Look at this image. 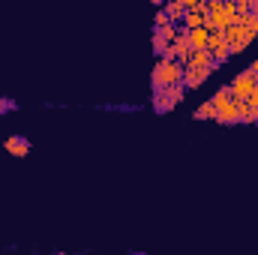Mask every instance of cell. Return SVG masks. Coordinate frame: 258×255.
<instances>
[{"label":"cell","mask_w":258,"mask_h":255,"mask_svg":"<svg viewBox=\"0 0 258 255\" xmlns=\"http://www.w3.org/2000/svg\"><path fill=\"white\" fill-rule=\"evenodd\" d=\"M183 72H186V66L177 63V60H159V63L153 66V72H150V87H153V93H156V90H165V87H171V84H177V81H183Z\"/></svg>","instance_id":"1"},{"label":"cell","mask_w":258,"mask_h":255,"mask_svg":"<svg viewBox=\"0 0 258 255\" xmlns=\"http://www.w3.org/2000/svg\"><path fill=\"white\" fill-rule=\"evenodd\" d=\"M255 90H258V78L249 72V69H243V72L231 81V93H234V99H237V102H249Z\"/></svg>","instance_id":"2"},{"label":"cell","mask_w":258,"mask_h":255,"mask_svg":"<svg viewBox=\"0 0 258 255\" xmlns=\"http://www.w3.org/2000/svg\"><path fill=\"white\" fill-rule=\"evenodd\" d=\"M225 39H228V51L231 54H240L243 48H249V42L255 39V33H249V27L243 24V27H228Z\"/></svg>","instance_id":"3"},{"label":"cell","mask_w":258,"mask_h":255,"mask_svg":"<svg viewBox=\"0 0 258 255\" xmlns=\"http://www.w3.org/2000/svg\"><path fill=\"white\" fill-rule=\"evenodd\" d=\"M213 108H216V123H243V108H240V102H213Z\"/></svg>","instance_id":"4"},{"label":"cell","mask_w":258,"mask_h":255,"mask_svg":"<svg viewBox=\"0 0 258 255\" xmlns=\"http://www.w3.org/2000/svg\"><path fill=\"white\" fill-rule=\"evenodd\" d=\"M30 138L27 135H9L6 141H3V150L9 153V156H18V159H24L27 153H30Z\"/></svg>","instance_id":"5"},{"label":"cell","mask_w":258,"mask_h":255,"mask_svg":"<svg viewBox=\"0 0 258 255\" xmlns=\"http://www.w3.org/2000/svg\"><path fill=\"white\" fill-rule=\"evenodd\" d=\"M210 75H213L210 69H195V66H186V72H183V87H186V90H195V87H201Z\"/></svg>","instance_id":"6"},{"label":"cell","mask_w":258,"mask_h":255,"mask_svg":"<svg viewBox=\"0 0 258 255\" xmlns=\"http://www.w3.org/2000/svg\"><path fill=\"white\" fill-rule=\"evenodd\" d=\"M150 105H153V111H156V114H168L177 102L171 99V93H168V90H156V93L150 96Z\"/></svg>","instance_id":"7"},{"label":"cell","mask_w":258,"mask_h":255,"mask_svg":"<svg viewBox=\"0 0 258 255\" xmlns=\"http://www.w3.org/2000/svg\"><path fill=\"white\" fill-rule=\"evenodd\" d=\"M162 9H165V15H168L174 24H180L183 15H186V3H183V0H171V3H165Z\"/></svg>","instance_id":"8"},{"label":"cell","mask_w":258,"mask_h":255,"mask_svg":"<svg viewBox=\"0 0 258 255\" xmlns=\"http://www.w3.org/2000/svg\"><path fill=\"white\" fill-rule=\"evenodd\" d=\"M189 42H192L195 51H204V48H207V42H210V33H207L204 27H198V30H189Z\"/></svg>","instance_id":"9"},{"label":"cell","mask_w":258,"mask_h":255,"mask_svg":"<svg viewBox=\"0 0 258 255\" xmlns=\"http://www.w3.org/2000/svg\"><path fill=\"white\" fill-rule=\"evenodd\" d=\"M192 117H195V120H216V108H213V102H204V105H198Z\"/></svg>","instance_id":"10"},{"label":"cell","mask_w":258,"mask_h":255,"mask_svg":"<svg viewBox=\"0 0 258 255\" xmlns=\"http://www.w3.org/2000/svg\"><path fill=\"white\" fill-rule=\"evenodd\" d=\"M168 24H174V21L165 15V9H159V12L153 15V27H168Z\"/></svg>","instance_id":"11"},{"label":"cell","mask_w":258,"mask_h":255,"mask_svg":"<svg viewBox=\"0 0 258 255\" xmlns=\"http://www.w3.org/2000/svg\"><path fill=\"white\" fill-rule=\"evenodd\" d=\"M246 18V27H249V33H258V12H252V15H243Z\"/></svg>","instance_id":"12"},{"label":"cell","mask_w":258,"mask_h":255,"mask_svg":"<svg viewBox=\"0 0 258 255\" xmlns=\"http://www.w3.org/2000/svg\"><path fill=\"white\" fill-rule=\"evenodd\" d=\"M129 255H144V252H129Z\"/></svg>","instance_id":"13"},{"label":"cell","mask_w":258,"mask_h":255,"mask_svg":"<svg viewBox=\"0 0 258 255\" xmlns=\"http://www.w3.org/2000/svg\"><path fill=\"white\" fill-rule=\"evenodd\" d=\"M54 255H66V252H54Z\"/></svg>","instance_id":"14"}]
</instances>
